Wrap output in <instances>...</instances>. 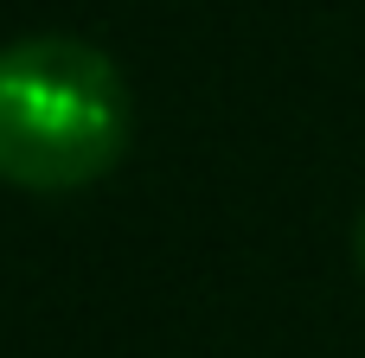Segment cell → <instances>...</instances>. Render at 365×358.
Here are the masks:
<instances>
[{"label":"cell","instance_id":"2","mask_svg":"<svg viewBox=\"0 0 365 358\" xmlns=\"http://www.w3.org/2000/svg\"><path fill=\"white\" fill-rule=\"evenodd\" d=\"M353 263H359V275H365V211H359V224H353Z\"/></svg>","mask_w":365,"mask_h":358},{"label":"cell","instance_id":"1","mask_svg":"<svg viewBox=\"0 0 365 358\" xmlns=\"http://www.w3.org/2000/svg\"><path fill=\"white\" fill-rule=\"evenodd\" d=\"M135 109L122 70L83 38H19L0 51V179L19 192H77L128 147Z\"/></svg>","mask_w":365,"mask_h":358}]
</instances>
